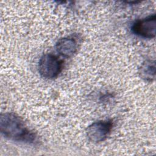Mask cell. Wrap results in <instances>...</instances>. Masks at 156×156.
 I'll return each instance as SVG.
<instances>
[{
	"instance_id": "3",
	"label": "cell",
	"mask_w": 156,
	"mask_h": 156,
	"mask_svg": "<svg viewBox=\"0 0 156 156\" xmlns=\"http://www.w3.org/2000/svg\"><path fill=\"white\" fill-rule=\"evenodd\" d=\"M113 126L112 121L101 120L90 124L87 129L88 140L95 143L104 141L109 135Z\"/></svg>"
},
{
	"instance_id": "6",
	"label": "cell",
	"mask_w": 156,
	"mask_h": 156,
	"mask_svg": "<svg viewBox=\"0 0 156 156\" xmlns=\"http://www.w3.org/2000/svg\"><path fill=\"white\" fill-rule=\"evenodd\" d=\"M141 77L146 81H152L155 79V64L152 60H146L140 68Z\"/></svg>"
},
{
	"instance_id": "4",
	"label": "cell",
	"mask_w": 156,
	"mask_h": 156,
	"mask_svg": "<svg viewBox=\"0 0 156 156\" xmlns=\"http://www.w3.org/2000/svg\"><path fill=\"white\" fill-rule=\"evenodd\" d=\"M133 32L141 37L153 38L155 36L156 16L155 14L136 21L132 26Z\"/></svg>"
},
{
	"instance_id": "5",
	"label": "cell",
	"mask_w": 156,
	"mask_h": 156,
	"mask_svg": "<svg viewBox=\"0 0 156 156\" xmlns=\"http://www.w3.org/2000/svg\"><path fill=\"white\" fill-rule=\"evenodd\" d=\"M55 49L60 55L68 58L72 57L76 52L77 44L74 38L65 37L57 41Z\"/></svg>"
},
{
	"instance_id": "1",
	"label": "cell",
	"mask_w": 156,
	"mask_h": 156,
	"mask_svg": "<svg viewBox=\"0 0 156 156\" xmlns=\"http://www.w3.org/2000/svg\"><path fill=\"white\" fill-rule=\"evenodd\" d=\"M0 130L6 138L15 141L32 143L36 138L24 121L12 113L7 112L1 115Z\"/></svg>"
},
{
	"instance_id": "2",
	"label": "cell",
	"mask_w": 156,
	"mask_h": 156,
	"mask_svg": "<svg viewBox=\"0 0 156 156\" xmlns=\"http://www.w3.org/2000/svg\"><path fill=\"white\" fill-rule=\"evenodd\" d=\"M63 68V62L56 55L46 54L41 56L38 62V72L46 79L57 77Z\"/></svg>"
}]
</instances>
